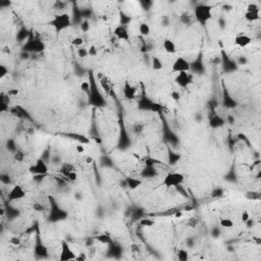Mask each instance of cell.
<instances>
[{
  "instance_id": "obj_1",
  "label": "cell",
  "mask_w": 261,
  "mask_h": 261,
  "mask_svg": "<svg viewBox=\"0 0 261 261\" xmlns=\"http://www.w3.org/2000/svg\"><path fill=\"white\" fill-rule=\"evenodd\" d=\"M212 7L207 4H201L196 6L195 8V18L200 24H206V22L212 17Z\"/></svg>"
},
{
  "instance_id": "obj_2",
  "label": "cell",
  "mask_w": 261,
  "mask_h": 261,
  "mask_svg": "<svg viewBox=\"0 0 261 261\" xmlns=\"http://www.w3.org/2000/svg\"><path fill=\"white\" fill-rule=\"evenodd\" d=\"M185 181V176L181 172H169L165 176L162 181V185L166 188H172V187H177L181 186Z\"/></svg>"
},
{
  "instance_id": "obj_3",
  "label": "cell",
  "mask_w": 261,
  "mask_h": 261,
  "mask_svg": "<svg viewBox=\"0 0 261 261\" xmlns=\"http://www.w3.org/2000/svg\"><path fill=\"white\" fill-rule=\"evenodd\" d=\"M50 24L54 27L55 31L59 33L70 26V17L67 13L58 14V16H55V17L50 22Z\"/></svg>"
},
{
  "instance_id": "obj_4",
  "label": "cell",
  "mask_w": 261,
  "mask_h": 261,
  "mask_svg": "<svg viewBox=\"0 0 261 261\" xmlns=\"http://www.w3.org/2000/svg\"><path fill=\"white\" fill-rule=\"evenodd\" d=\"M29 172H30V173H32L34 176H46L49 172L47 164L45 163L44 160L41 159V158H39V159L36 161V163L29 168Z\"/></svg>"
},
{
  "instance_id": "obj_5",
  "label": "cell",
  "mask_w": 261,
  "mask_h": 261,
  "mask_svg": "<svg viewBox=\"0 0 261 261\" xmlns=\"http://www.w3.org/2000/svg\"><path fill=\"white\" fill-rule=\"evenodd\" d=\"M191 70V63L184 57H177L172 64V73H183V71H188Z\"/></svg>"
},
{
  "instance_id": "obj_6",
  "label": "cell",
  "mask_w": 261,
  "mask_h": 261,
  "mask_svg": "<svg viewBox=\"0 0 261 261\" xmlns=\"http://www.w3.org/2000/svg\"><path fill=\"white\" fill-rule=\"evenodd\" d=\"M45 49L44 43L40 39H37L35 37H30L28 43L24 46V50L33 51V52H41Z\"/></svg>"
},
{
  "instance_id": "obj_7",
  "label": "cell",
  "mask_w": 261,
  "mask_h": 261,
  "mask_svg": "<svg viewBox=\"0 0 261 261\" xmlns=\"http://www.w3.org/2000/svg\"><path fill=\"white\" fill-rule=\"evenodd\" d=\"M75 257H77V256H75V252L70 249V245L67 244L65 241L61 242V253H60L59 260H60V261L75 260Z\"/></svg>"
},
{
  "instance_id": "obj_8",
  "label": "cell",
  "mask_w": 261,
  "mask_h": 261,
  "mask_svg": "<svg viewBox=\"0 0 261 261\" xmlns=\"http://www.w3.org/2000/svg\"><path fill=\"white\" fill-rule=\"evenodd\" d=\"M25 197H26V191L22 189V187L18 186V185L14 186L8 193L9 201H17V200H21Z\"/></svg>"
},
{
  "instance_id": "obj_9",
  "label": "cell",
  "mask_w": 261,
  "mask_h": 261,
  "mask_svg": "<svg viewBox=\"0 0 261 261\" xmlns=\"http://www.w3.org/2000/svg\"><path fill=\"white\" fill-rule=\"evenodd\" d=\"M192 82L191 75H189L187 71H183V73H179L176 77V83L179 85L181 88H186L188 85Z\"/></svg>"
},
{
  "instance_id": "obj_10",
  "label": "cell",
  "mask_w": 261,
  "mask_h": 261,
  "mask_svg": "<svg viewBox=\"0 0 261 261\" xmlns=\"http://www.w3.org/2000/svg\"><path fill=\"white\" fill-rule=\"evenodd\" d=\"M136 92H137V90L134 86H132L130 84V82L126 81L124 82V86H123V95L124 98L128 100H132L134 99L135 96H136Z\"/></svg>"
},
{
  "instance_id": "obj_11",
  "label": "cell",
  "mask_w": 261,
  "mask_h": 261,
  "mask_svg": "<svg viewBox=\"0 0 261 261\" xmlns=\"http://www.w3.org/2000/svg\"><path fill=\"white\" fill-rule=\"evenodd\" d=\"M113 34H114L115 37L119 40L128 41L130 39V35H128V30L126 29V27H123V26H117V27L114 29V31H113Z\"/></svg>"
},
{
  "instance_id": "obj_12",
  "label": "cell",
  "mask_w": 261,
  "mask_h": 261,
  "mask_svg": "<svg viewBox=\"0 0 261 261\" xmlns=\"http://www.w3.org/2000/svg\"><path fill=\"white\" fill-rule=\"evenodd\" d=\"M99 82H100L101 88L104 90V92L106 93V95H112V92H113L112 84H111L110 80H109L106 75H103L102 79H100V80H99Z\"/></svg>"
},
{
  "instance_id": "obj_13",
  "label": "cell",
  "mask_w": 261,
  "mask_h": 261,
  "mask_svg": "<svg viewBox=\"0 0 261 261\" xmlns=\"http://www.w3.org/2000/svg\"><path fill=\"white\" fill-rule=\"evenodd\" d=\"M252 42V39L247 35H238L234 38V43L239 47H247Z\"/></svg>"
},
{
  "instance_id": "obj_14",
  "label": "cell",
  "mask_w": 261,
  "mask_h": 261,
  "mask_svg": "<svg viewBox=\"0 0 261 261\" xmlns=\"http://www.w3.org/2000/svg\"><path fill=\"white\" fill-rule=\"evenodd\" d=\"M9 111L11 114L17 117V118H25L26 116H28L27 111H26L22 106H20V105H16V106L9 108Z\"/></svg>"
},
{
  "instance_id": "obj_15",
  "label": "cell",
  "mask_w": 261,
  "mask_h": 261,
  "mask_svg": "<svg viewBox=\"0 0 261 261\" xmlns=\"http://www.w3.org/2000/svg\"><path fill=\"white\" fill-rule=\"evenodd\" d=\"M9 95H6L3 92L0 94V112H4L8 110L9 105Z\"/></svg>"
},
{
  "instance_id": "obj_16",
  "label": "cell",
  "mask_w": 261,
  "mask_h": 261,
  "mask_svg": "<svg viewBox=\"0 0 261 261\" xmlns=\"http://www.w3.org/2000/svg\"><path fill=\"white\" fill-rule=\"evenodd\" d=\"M73 172H77V171H75V165L71 164V163H63L61 165V167H60V169H59V172L61 173L64 177H65L66 176H69L70 173Z\"/></svg>"
},
{
  "instance_id": "obj_17",
  "label": "cell",
  "mask_w": 261,
  "mask_h": 261,
  "mask_svg": "<svg viewBox=\"0 0 261 261\" xmlns=\"http://www.w3.org/2000/svg\"><path fill=\"white\" fill-rule=\"evenodd\" d=\"M246 199L251 200V201H259L261 199V193L259 191H247L244 193Z\"/></svg>"
},
{
  "instance_id": "obj_18",
  "label": "cell",
  "mask_w": 261,
  "mask_h": 261,
  "mask_svg": "<svg viewBox=\"0 0 261 261\" xmlns=\"http://www.w3.org/2000/svg\"><path fill=\"white\" fill-rule=\"evenodd\" d=\"M142 185V181L138 179H133V177H128L127 179V187L130 190H136Z\"/></svg>"
},
{
  "instance_id": "obj_19",
  "label": "cell",
  "mask_w": 261,
  "mask_h": 261,
  "mask_svg": "<svg viewBox=\"0 0 261 261\" xmlns=\"http://www.w3.org/2000/svg\"><path fill=\"white\" fill-rule=\"evenodd\" d=\"M163 48L167 53L173 54L176 52V46L172 40H165L163 42Z\"/></svg>"
},
{
  "instance_id": "obj_20",
  "label": "cell",
  "mask_w": 261,
  "mask_h": 261,
  "mask_svg": "<svg viewBox=\"0 0 261 261\" xmlns=\"http://www.w3.org/2000/svg\"><path fill=\"white\" fill-rule=\"evenodd\" d=\"M245 18L248 22H255L260 18V11H246Z\"/></svg>"
},
{
  "instance_id": "obj_21",
  "label": "cell",
  "mask_w": 261,
  "mask_h": 261,
  "mask_svg": "<svg viewBox=\"0 0 261 261\" xmlns=\"http://www.w3.org/2000/svg\"><path fill=\"white\" fill-rule=\"evenodd\" d=\"M35 254L37 256L41 257V258H44V257H47L48 255V251L47 248L43 246L42 244H37L36 248H35Z\"/></svg>"
},
{
  "instance_id": "obj_22",
  "label": "cell",
  "mask_w": 261,
  "mask_h": 261,
  "mask_svg": "<svg viewBox=\"0 0 261 261\" xmlns=\"http://www.w3.org/2000/svg\"><path fill=\"white\" fill-rule=\"evenodd\" d=\"M67 137H70L73 140H75V141H78V142H80L81 144H88V143L90 142V140L85 137V136H83V135H79V134H66Z\"/></svg>"
},
{
  "instance_id": "obj_23",
  "label": "cell",
  "mask_w": 261,
  "mask_h": 261,
  "mask_svg": "<svg viewBox=\"0 0 261 261\" xmlns=\"http://www.w3.org/2000/svg\"><path fill=\"white\" fill-rule=\"evenodd\" d=\"M224 124H225L224 119L216 114H214L212 116V118L210 119V126L212 128H219V127H222Z\"/></svg>"
},
{
  "instance_id": "obj_24",
  "label": "cell",
  "mask_w": 261,
  "mask_h": 261,
  "mask_svg": "<svg viewBox=\"0 0 261 261\" xmlns=\"http://www.w3.org/2000/svg\"><path fill=\"white\" fill-rule=\"evenodd\" d=\"M94 239H95L96 241H98L99 242V243H101V244H106V245H108V244H110L111 243V238L108 236V234H98V236H96L95 238H94Z\"/></svg>"
},
{
  "instance_id": "obj_25",
  "label": "cell",
  "mask_w": 261,
  "mask_h": 261,
  "mask_svg": "<svg viewBox=\"0 0 261 261\" xmlns=\"http://www.w3.org/2000/svg\"><path fill=\"white\" fill-rule=\"evenodd\" d=\"M152 103V101L149 100L148 98H141L139 101V108L143 109V110H149L150 109V105Z\"/></svg>"
},
{
  "instance_id": "obj_26",
  "label": "cell",
  "mask_w": 261,
  "mask_h": 261,
  "mask_svg": "<svg viewBox=\"0 0 261 261\" xmlns=\"http://www.w3.org/2000/svg\"><path fill=\"white\" fill-rule=\"evenodd\" d=\"M181 22L185 25L190 26L193 22V17L189 12H184L181 14Z\"/></svg>"
},
{
  "instance_id": "obj_27",
  "label": "cell",
  "mask_w": 261,
  "mask_h": 261,
  "mask_svg": "<svg viewBox=\"0 0 261 261\" xmlns=\"http://www.w3.org/2000/svg\"><path fill=\"white\" fill-rule=\"evenodd\" d=\"M151 65H152V69L154 70H160L162 69V66H163V64H162L161 60L156 57V56H154L152 58V63H151Z\"/></svg>"
},
{
  "instance_id": "obj_28",
  "label": "cell",
  "mask_w": 261,
  "mask_h": 261,
  "mask_svg": "<svg viewBox=\"0 0 261 261\" xmlns=\"http://www.w3.org/2000/svg\"><path fill=\"white\" fill-rule=\"evenodd\" d=\"M163 106L160 104V103H158V102H152L150 105V109L149 110H151L152 112H156V113H161L162 111H163Z\"/></svg>"
},
{
  "instance_id": "obj_29",
  "label": "cell",
  "mask_w": 261,
  "mask_h": 261,
  "mask_svg": "<svg viewBox=\"0 0 261 261\" xmlns=\"http://www.w3.org/2000/svg\"><path fill=\"white\" fill-rule=\"evenodd\" d=\"M139 225H140V226H142V228H151V226L155 225V221L150 218H142L141 220H140Z\"/></svg>"
},
{
  "instance_id": "obj_30",
  "label": "cell",
  "mask_w": 261,
  "mask_h": 261,
  "mask_svg": "<svg viewBox=\"0 0 261 261\" xmlns=\"http://www.w3.org/2000/svg\"><path fill=\"white\" fill-rule=\"evenodd\" d=\"M139 32L141 34L142 36H148L150 34V27L149 25L145 24V22H143L139 26Z\"/></svg>"
},
{
  "instance_id": "obj_31",
  "label": "cell",
  "mask_w": 261,
  "mask_h": 261,
  "mask_svg": "<svg viewBox=\"0 0 261 261\" xmlns=\"http://www.w3.org/2000/svg\"><path fill=\"white\" fill-rule=\"evenodd\" d=\"M211 197L212 198H220L224 197L225 195V191L222 190L221 188H214L212 191H211Z\"/></svg>"
},
{
  "instance_id": "obj_32",
  "label": "cell",
  "mask_w": 261,
  "mask_h": 261,
  "mask_svg": "<svg viewBox=\"0 0 261 261\" xmlns=\"http://www.w3.org/2000/svg\"><path fill=\"white\" fill-rule=\"evenodd\" d=\"M220 226L225 229H230L234 226V221L230 218H222L220 219Z\"/></svg>"
},
{
  "instance_id": "obj_33",
  "label": "cell",
  "mask_w": 261,
  "mask_h": 261,
  "mask_svg": "<svg viewBox=\"0 0 261 261\" xmlns=\"http://www.w3.org/2000/svg\"><path fill=\"white\" fill-rule=\"evenodd\" d=\"M237 138L238 140H240L241 142H243L245 145H247L248 147H251V143H250V140L248 139L247 135H245L243 133H239L237 135Z\"/></svg>"
},
{
  "instance_id": "obj_34",
  "label": "cell",
  "mask_w": 261,
  "mask_h": 261,
  "mask_svg": "<svg viewBox=\"0 0 261 261\" xmlns=\"http://www.w3.org/2000/svg\"><path fill=\"white\" fill-rule=\"evenodd\" d=\"M177 258H179L180 261H187L189 258L188 252L184 250V249H181V250L177 251Z\"/></svg>"
},
{
  "instance_id": "obj_35",
  "label": "cell",
  "mask_w": 261,
  "mask_h": 261,
  "mask_svg": "<svg viewBox=\"0 0 261 261\" xmlns=\"http://www.w3.org/2000/svg\"><path fill=\"white\" fill-rule=\"evenodd\" d=\"M25 159V153L22 152V150H17L16 153H14V160L17 162H22Z\"/></svg>"
},
{
  "instance_id": "obj_36",
  "label": "cell",
  "mask_w": 261,
  "mask_h": 261,
  "mask_svg": "<svg viewBox=\"0 0 261 261\" xmlns=\"http://www.w3.org/2000/svg\"><path fill=\"white\" fill-rule=\"evenodd\" d=\"M187 225H188V226H190V228H196V226H197V225H199L198 218H196V217H191V218L188 220Z\"/></svg>"
},
{
  "instance_id": "obj_37",
  "label": "cell",
  "mask_w": 261,
  "mask_h": 261,
  "mask_svg": "<svg viewBox=\"0 0 261 261\" xmlns=\"http://www.w3.org/2000/svg\"><path fill=\"white\" fill-rule=\"evenodd\" d=\"M83 43H84V40H83L82 38H80V37H75V38H74L73 40H71V44H73L74 46H77V47L82 46Z\"/></svg>"
},
{
  "instance_id": "obj_38",
  "label": "cell",
  "mask_w": 261,
  "mask_h": 261,
  "mask_svg": "<svg viewBox=\"0 0 261 261\" xmlns=\"http://www.w3.org/2000/svg\"><path fill=\"white\" fill-rule=\"evenodd\" d=\"M78 56L81 58H85L87 56H89L88 54V49H85V48H79L78 49Z\"/></svg>"
},
{
  "instance_id": "obj_39",
  "label": "cell",
  "mask_w": 261,
  "mask_h": 261,
  "mask_svg": "<svg viewBox=\"0 0 261 261\" xmlns=\"http://www.w3.org/2000/svg\"><path fill=\"white\" fill-rule=\"evenodd\" d=\"M65 179L69 181H71V183H74V181H75L78 180V173L77 172H70L69 176H65Z\"/></svg>"
},
{
  "instance_id": "obj_40",
  "label": "cell",
  "mask_w": 261,
  "mask_h": 261,
  "mask_svg": "<svg viewBox=\"0 0 261 261\" xmlns=\"http://www.w3.org/2000/svg\"><path fill=\"white\" fill-rule=\"evenodd\" d=\"M81 90L83 91V92L89 93L90 90H91V85L89 84L88 82H83L81 84Z\"/></svg>"
},
{
  "instance_id": "obj_41",
  "label": "cell",
  "mask_w": 261,
  "mask_h": 261,
  "mask_svg": "<svg viewBox=\"0 0 261 261\" xmlns=\"http://www.w3.org/2000/svg\"><path fill=\"white\" fill-rule=\"evenodd\" d=\"M7 74H8V69L5 65L1 64L0 65V79H3Z\"/></svg>"
},
{
  "instance_id": "obj_42",
  "label": "cell",
  "mask_w": 261,
  "mask_h": 261,
  "mask_svg": "<svg viewBox=\"0 0 261 261\" xmlns=\"http://www.w3.org/2000/svg\"><path fill=\"white\" fill-rule=\"evenodd\" d=\"M247 10L248 11H260V7L259 5H257L256 3H250L247 6Z\"/></svg>"
},
{
  "instance_id": "obj_43",
  "label": "cell",
  "mask_w": 261,
  "mask_h": 261,
  "mask_svg": "<svg viewBox=\"0 0 261 261\" xmlns=\"http://www.w3.org/2000/svg\"><path fill=\"white\" fill-rule=\"evenodd\" d=\"M33 209L35 211H38V212H42V211H44V206L40 203H35L33 205Z\"/></svg>"
},
{
  "instance_id": "obj_44",
  "label": "cell",
  "mask_w": 261,
  "mask_h": 261,
  "mask_svg": "<svg viewBox=\"0 0 261 261\" xmlns=\"http://www.w3.org/2000/svg\"><path fill=\"white\" fill-rule=\"evenodd\" d=\"M241 219H242V221H243V222L248 221L249 219H250V215H249V212H248V211H243V212H242Z\"/></svg>"
},
{
  "instance_id": "obj_45",
  "label": "cell",
  "mask_w": 261,
  "mask_h": 261,
  "mask_svg": "<svg viewBox=\"0 0 261 261\" xmlns=\"http://www.w3.org/2000/svg\"><path fill=\"white\" fill-rule=\"evenodd\" d=\"M97 49L95 46H90V48L88 49V54L89 56H96L97 55Z\"/></svg>"
},
{
  "instance_id": "obj_46",
  "label": "cell",
  "mask_w": 261,
  "mask_h": 261,
  "mask_svg": "<svg viewBox=\"0 0 261 261\" xmlns=\"http://www.w3.org/2000/svg\"><path fill=\"white\" fill-rule=\"evenodd\" d=\"M75 151L79 153V154H83L85 152V146L84 144H78L75 146Z\"/></svg>"
},
{
  "instance_id": "obj_47",
  "label": "cell",
  "mask_w": 261,
  "mask_h": 261,
  "mask_svg": "<svg viewBox=\"0 0 261 261\" xmlns=\"http://www.w3.org/2000/svg\"><path fill=\"white\" fill-rule=\"evenodd\" d=\"M171 96L172 98V100H175V101H179L180 98H181L180 93L177 92V91H172V92L171 93Z\"/></svg>"
},
{
  "instance_id": "obj_48",
  "label": "cell",
  "mask_w": 261,
  "mask_h": 261,
  "mask_svg": "<svg viewBox=\"0 0 261 261\" xmlns=\"http://www.w3.org/2000/svg\"><path fill=\"white\" fill-rule=\"evenodd\" d=\"M9 242L12 245H20L21 244V241H20V239H18V238H17V237H12L11 238V239L9 240Z\"/></svg>"
},
{
  "instance_id": "obj_49",
  "label": "cell",
  "mask_w": 261,
  "mask_h": 261,
  "mask_svg": "<svg viewBox=\"0 0 261 261\" xmlns=\"http://www.w3.org/2000/svg\"><path fill=\"white\" fill-rule=\"evenodd\" d=\"M86 259H87V256H86L85 254H82V253H81L80 255L75 257V261H85Z\"/></svg>"
},
{
  "instance_id": "obj_50",
  "label": "cell",
  "mask_w": 261,
  "mask_h": 261,
  "mask_svg": "<svg viewBox=\"0 0 261 261\" xmlns=\"http://www.w3.org/2000/svg\"><path fill=\"white\" fill-rule=\"evenodd\" d=\"M17 94H18V90H17V89H11L8 91V95H10V96H17Z\"/></svg>"
},
{
  "instance_id": "obj_51",
  "label": "cell",
  "mask_w": 261,
  "mask_h": 261,
  "mask_svg": "<svg viewBox=\"0 0 261 261\" xmlns=\"http://www.w3.org/2000/svg\"><path fill=\"white\" fill-rule=\"evenodd\" d=\"M85 161H86V163L91 164V163H93V162H94V159H93V157H91V156H87V157L85 158Z\"/></svg>"
},
{
  "instance_id": "obj_52",
  "label": "cell",
  "mask_w": 261,
  "mask_h": 261,
  "mask_svg": "<svg viewBox=\"0 0 261 261\" xmlns=\"http://www.w3.org/2000/svg\"><path fill=\"white\" fill-rule=\"evenodd\" d=\"M183 212H181V211H176V212L175 213V217H176V218H181V216H183Z\"/></svg>"
},
{
  "instance_id": "obj_53",
  "label": "cell",
  "mask_w": 261,
  "mask_h": 261,
  "mask_svg": "<svg viewBox=\"0 0 261 261\" xmlns=\"http://www.w3.org/2000/svg\"><path fill=\"white\" fill-rule=\"evenodd\" d=\"M2 52H4V53H7V54H9L10 53V49L8 46H5L4 48L2 49Z\"/></svg>"
},
{
  "instance_id": "obj_54",
  "label": "cell",
  "mask_w": 261,
  "mask_h": 261,
  "mask_svg": "<svg viewBox=\"0 0 261 261\" xmlns=\"http://www.w3.org/2000/svg\"><path fill=\"white\" fill-rule=\"evenodd\" d=\"M4 213H5V211H4V209H3V207H1V209H0V215H1V216H3V215H4Z\"/></svg>"
},
{
  "instance_id": "obj_55",
  "label": "cell",
  "mask_w": 261,
  "mask_h": 261,
  "mask_svg": "<svg viewBox=\"0 0 261 261\" xmlns=\"http://www.w3.org/2000/svg\"><path fill=\"white\" fill-rule=\"evenodd\" d=\"M255 241H256L257 245H261V239L260 238H257V239H255Z\"/></svg>"
},
{
  "instance_id": "obj_56",
  "label": "cell",
  "mask_w": 261,
  "mask_h": 261,
  "mask_svg": "<svg viewBox=\"0 0 261 261\" xmlns=\"http://www.w3.org/2000/svg\"><path fill=\"white\" fill-rule=\"evenodd\" d=\"M133 155H134V157H136V158H139V159H140V156H139V155H138V154H136V153H134Z\"/></svg>"
}]
</instances>
